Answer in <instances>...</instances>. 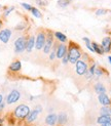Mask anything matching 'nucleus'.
<instances>
[{
  "label": "nucleus",
  "instance_id": "nucleus-1",
  "mask_svg": "<svg viewBox=\"0 0 111 126\" xmlns=\"http://www.w3.org/2000/svg\"><path fill=\"white\" fill-rule=\"evenodd\" d=\"M68 54H69V62L71 64H76V62H78L80 59H81V51H80V48L75 43L70 44V47L68 49Z\"/></svg>",
  "mask_w": 111,
  "mask_h": 126
},
{
  "label": "nucleus",
  "instance_id": "nucleus-2",
  "mask_svg": "<svg viewBox=\"0 0 111 126\" xmlns=\"http://www.w3.org/2000/svg\"><path fill=\"white\" fill-rule=\"evenodd\" d=\"M29 113H30V108L27 105L22 104V105H18L17 108L15 109L14 114L18 119H25L29 115Z\"/></svg>",
  "mask_w": 111,
  "mask_h": 126
},
{
  "label": "nucleus",
  "instance_id": "nucleus-3",
  "mask_svg": "<svg viewBox=\"0 0 111 126\" xmlns=\"http://www.w3.org/2000/svg\"><path fill=\"white\" fill-rule=\"evenodd\" d=\"M26 43L27 39L26 37L21 36L15 41V52L16 53H22L23 51L26 50Z\"/></svg>",
  "mask_w": 111,
  "mask_h": 126
},
{
  "label": "nucleus",
  "instance_id": "nucleus-4",
  "mask_svg": "<svg viewBox=\"0 0 111 126\" xmlns=\"http://www.w3.org/2000/svg\"><path fill=\"white\" fill-rule=\"evenodd\" d=\"M21 98V92L18 89H12L6 96V103L8 105H12L16 104L17 102H18V99Z\"/></svg>",
  "mask_w": 111,
  "mask_h": 126
},
{
  "label": "nucleus",
  "instance_id": "nucleus-5",
  "mask_svg": "<svg viewBox=\"0 0 111 126\" xmlns=\"http://www.w3.org/2000/svg\"><path fill=\"white\" fill-rule=\"evenodd\" d=\"M75 71L77 73V75H79V76H82V75L85 74V72L88 71V64H86V62L83 61L80 59L78 62H76L75 64Z\"/></svg>",
  "mask_w": 111,
  "mask_h": 126
},
{
  "label": "nucleus",
  "instance_id": "nucleus-6",
  "mask_svg": "<svg viewBox=\"0 0 111 126\" xmlns=\"http://www.w3.org/2000/svg\"><path fill=\"white\" fill-rule=\"evenodd\" d=\"M45 39H46V36H45L44 32L41 31V32L37 34V37L35 39V48L37 50H40L43 48V46H44V44H45Z\"/></svg>",
  "mask_w": 111,
  "mask_h": 126
},
{
  "label": "nucleus",
  "instance_id": "nucleus-7",
  "mask_svg": "<svg viewBox=\"0 0 111 126\" xmlns=\"http://www.w3.org/2000/svg\"><path fill=\"white\" fill-rule=\"evenodd\" d=\"M54 45V36L52 33H48L46 36V39H45V44L43 46V52L45 54L49 53L52 50V47Z\"/></svg>",
  "mask_w": 111,
  "mask_h": 126
},
{
  "label": "nucleus",
  "instance_id": "nucleus-8",
  "mask_svg": "<svg viewBox=\"0 0 111 126\" xmlns=\"http://www.w3.org/2000/svg\"><path fill=\"white\" fill-rule=\"evenodd\" d=\"M67 51H68V49L65 44H63V43L59 44V46L57 47V50H56V56H57V59L62 60L63 56L67 53Z\"/></svg>",
  "mask_w": 111,
  "mask_h": 126
},
{
  "label": "nucleus",
  "instance_id": "nucleus-9",
  "mask_svg": "<svg viewBox=\"0 0 111 126\" xmlns=\"http://www.w3.org/2000/svg\"><path fill=\"white\" fill-rule=\"evenodd\" d=\"M58 123V115L56 113H51L45 117V124L48 126H55Z\"/></svg>",
  "mask_w": 111,
  "mask_h": 126
},
{
  "label": "nucleus",
  "instance_id": "nucleus-10",
  "mask_svg": "<svg viewBox=\"0 0 111 126\" xmlns=\"http://www.w3.org/2000/svg\"><path fill=\"white\" fill-rule=\"evenodd\" d=\"M11 37V30L9 29H4L0 31V40L3 43H7Z\"/></svg>",
  "mask_w": 111,
  "mask_h": 126
},
{
  "label": "nucleus",
  "instance_id": "nucleus-11",
  "mask_svg": "<svg viewBox=\"0 0 111 126\" xmlns=\"http://www.w3.org/2000/svg\"><path fill=\"white\" fill-rule=\"evenodd\" d=\"M39 110H37V109H34L33 111H30V113H29V115L26 117V119H27V122L28 123H31V122H34L36 119H37V117H38V115H39Z\"/></svg>",
  "mask_w": 111,
  "mask_h": 126
},
{
  "label": "nucleus",
  "instance_id": "nucleus-12",
  "mask_svg": "<svg viewBox=\"0 0 111 126\" xmlns=\"http://www.w3.org/2000/svg\"><path fill=\"white\" fill-rule=\"evenodd\" d=\"M102 48L104 52H109L111 50V38L110 37H105L102 41Z\"/></svg>",
  "mask_w": 111,
  "mask_h": 126
},
{
  "label": "nucleus",
  "instance_id": "nucleus-13",
  "mask_svg": "<svg viewBox=\"0 0 111 126\" xmlns=\"http://www.w3.org/2000/svg\"><path fill=\"white\" fill-rule=\"evenodd\" d=\"M99 102H100V104L103 106H110L111 105V100L106 93L99 94Z\"/></svg>",
  "mask_w": 111,
  "mask_h": 126
},
{
  "label": "nucleus",
  "instance_id": "nucleus-14",
  "mask_svg": "<svg viewBox=\"0 0 111 126\" xmlns=\"http://www.w3.org/2000/svg\"><path fill=\"white\" fill-rule=\"evenodd\" d=\"M34 46H35V37L33 35H31L29 38L27 39V43H26V50H27V52L32 51V49H33Z\"/></svg>",
  "mask_w": 111,
  "mask_h": 126
},
{
  "label": "nucleus",
  "instance_id": "nucleus-15",
  "mask_svg": "<svg viewBox=\"0 0 111 126\" xmlns=\"http://www.w3.org/2000/svg\"><path fill=\"white\" fill-rule=\"evenodd\" d=\"M67 121H68V115L65 112H61L58 115V123L60 125H64L67 123Z\"/></svg>",
  "mask_w": 111,
  "mask_h": 126
},
{
  "label": "nucleus",
  "instance_id": "nucleus-16",
  "mask_svg": "<svg viewBox=\"0 0 111 126\" xmlns=\"http://www.w3.org/2000/svg\"><path fill=\"white\" fill-rule=\"evenodd\" d=\"M21 68H22L21 62L20 61H16V62H14V63H11V64H10L9 70L12 71V72H18V71L21 70Z\"/></svg>",
  "mask_w": 111,
  "mask_h": 126
},
{
  "label": "nucleus",
  "instance_id": "nucleus-17",
  "mask_svg": "<svg viewBox=\"0 0 111 126\" xmlns=\"http://www.w3.org/2000/svg\"><path fill=\"white\" fill-rule=\"evenodd\" d=\"M95 91L98 93V94H101V93H105L106 92V88H105V86L101 83V82H98L96 85H95Z\"/></svg>",
  "mask_w": 111,
  "mask_h": 126
},
{
  "label": "nucleus",
  "instance_id": "nucleus-18",
  "mask_svg": "<svg viewBox=\"0 0 111 126\" xmlns=\"http://www.w3.org/2000/svg\"><path fill=\"white\" fill-rule=\"evenodd\" d=\"M97 122H98V124L102 125V124H104V123L111 122V118H110V116H106V115H101L100 117H99V118L97 119Z\"/></svg>",
  "mask_w": 111,
  "mask_h": 126
},
{
  "label": "nucleus",
  "instance_id": "nucleus-19",
  "mask_svg": "<svg viewBox=\"0 0 111 126\" xmlns=\"http://www.w3.org/2000/svg\"><path fill=\"white\" fill-rule=\"evenodd\" d=\"M55 36H56V38H57L61 43H65L67 41V37L63 33H61V32H56Z\"/></svg>",
  "mask_w": 111,
  "mask_h": 126
},
{
  "label": "nucleus",
  "instance_id": "nucleus-20",
  "mask_svg": "<svg viewBox=\"0 0 111 126\" xmlns=\"http://www.w3.org/2000/svg\"><path fill=\"white\" fill-rule=\"evenodd\" d=\"M100 113H101V115H106V116H110V115H111V113H110V109L108 108L107 106L102 107L101 110H100Z\"/></svg>",
  "mask_w": 111,
  "mask_h": 126
},
{
  "label": "nucleus",
  "instance_id": "nucleus-21",
  "mask_svg": "<svg viewBox=\"0 0 111 126\" xmlns=\"http://www.w3.org/2000/svg\"><path fill=\"white\" fill-rule=\"evenodd\" d=\"M92 48H94L95 51H96V52H98L99 54H103V53H104L103 48H102L101 46H99L97 43H92Z\"/></svg>",
  "mask_w": 111,
  "mask_h": 126
},
{
  "label": "nucleus",
  "instance_id": "nucleus-22",
  "mask_svg": "<svg viewBox=\"0 0 111 126\" xmlns=\"http://www.w3.org/2000/svg\"><path fill=\"white\" fill-rule=\"evenodd\" d=\"M71 1L72 0H59L58 5L60 6V7H66V6H68L71 3Z\"/></svg>",
  "mask_w": 111,
  "mask_h": 126
},
{
  "label": "nucleus",
  "instance_id": "nucleus-23",
  "mask_svg": "<svg viewBox=\"0 0 111 126\" xmlns=\"http://www.w3.org/2000/svg\"><path fill=\"white\" fill-rule=\"evenodd\" d=\"M31 12H32V15L37 17V18H41L42 17V15H41V12L38 10V8H35V7H32V9H31Z\"/></svg>",
  "mask_w": 111,
  "mask_h": 126
},
{
  "label": "nucleus",
  "instance_id": "nucleus-24",
  "mask_svg": "<svg viewBox=\"0 0 111 126\" xmlns=\"http://www.w3.org/2000/svg\"><path fill=\"white\" fill-rule=\"evenodd\" d=\"M83 40L85 41V43H86V46L89 47V49L91 50V51H92V52H95V50H94V48H92V44H91V41H90V39L89 38H86V37H84L83 38Z\"/></svg>",
  "mask_w": 111,
  "mask_h": 126
},
{
  "label": "nucleus",
  "instance_id": "nucleus-25",
  "mask_svg": "<svg viewBox=\"0 0 111 126\" xmlns=\"http://www.w3.org/2000/svg\"><path fill=\"white\" fill-rule=\"evenodd\" d=\"M56 46H54V48H52V50H51V54H49V60L51 61H54L55 60V58H56Z\"/></svg>",
  "mask_w": 111,
  "mask_h": 126
},
{
  "label": "nucleus",
  "instance_id": "nucleus-26",
  "mask_svg": "<svg viewBox=\"0 0 111 126\" xmlns=\"http://www.w3.org/2000/svg\"><path fill=\"white\" fill-rule=\"evenodd\" d=\"M108 10L106 9H103V8H99L97 11H96V16H102V15H105V14H107Z\"/></svg>",
  "mask_w": 111,
  "mask_h": 126
},
{
  "label": "nucleus",
  "instance_id": "nucleus-27",
  "mask_svg": "<svg viewBox=\"0 0 111 126\" xmlns=\"http://www.w3.org/2000/svg\"><path fill=\"white\" fill-rule=\"evenodd\" d=\"M62 60H63V64H64V65H66L67 63L69 62V54H68V51H67V53L63 56V59H62Z\"/></svg>",
  "mask_w": 111,
  "mask_h": 126
},
{
  "label": "nucleus",
  "instance_id": "nucleus-28",
  "mask_svg": "<svg viewBox=\"0 0 111 126\" xmlns=\"http://www.w3.org/2000/svg\"><path fill=\"white\" fill-rule=\"evenodd\" d=\"M25 28H26V25L24 23H21V24H18V26H16V30H23Z\"/></svg>",
  "mask_w": 111,
  "mask_h": 126
},
{
  "label": "nucleus",
  "instance_id": "nucleus-29",
  "mask_svg": "<svg viewBox=\"0 0 111 126\" xmlns=\"http://www.w3.org/2000/svg\"><path fill=\"white\" fill-rule=\"evenodd\" d=\"M22 6H23L25 9L30 10V11H31V9H32V6H31L30 4H28V3H22Z\"/></svg>",
  "mask_w": 111,
  "mask_h": 126
},
{
  "label": "nucleus",
  "instance_id": "nucleus-30",
  "mask_svg": "<svg viewBox=\"0 0 111 126\" xmlns=\"http://www.w3.org/2000/svg\"><path fill=\"white\" fill-rule=\"evenodd\" d=\"M14 9H15V7H14V6H11V7H9L7 10H6V11L4 12V16H7L10 14V12H11L12 10H14Z\"/></svg>",
  "mask_w": 111,
  "mask_h": 126
},
{
  "label": "nucleus",
  "instance_id": "nucleus-31",
  "mask_svg": "<svg viewBox=\"0 0 111 126\" xmlns=\"http://www.w3.org/2000/svg\"><path fill=\"white\" fill-rule=\"evenodd\" d=\"M36 2L38 3L39 5H46V4H47L46 0H36Z\"/></svg>",
  "mask_w": 111,
  "mask_h": 126
},
{
  "label": "nucleus",
  "instance_id": "nucleus-32",
  "mask_svg": "<svg viewBox=\"0 0 111 126\" xmlns=\"http://www.w3.org/2000/svg\"><path fill=\"white\" fill-rule=\"evenodd\" d=\"M95 74L97 75V76H101V75H102V71L100 70V69H97L96 72H95Z\"/></svg>",
  "mask_w": 111,
  "mask_h": 126
},
{
  "label": "nucleus",
  "instance_id": "nucleus-33",
  "mask_svg": "<svg viewBox=\"0 0 111 126\" xmlns=\"http://www.w3.org/2000/svg\"><path fill=\"white\" fill-rule=\"evenodd\" d=\"M101 126H111V122H107V123H104Z\"/></svg>",
  "mask_w": 111,
  "mask_h": 126
},
{
  "label": "nucleus",
  "instance_id": "nucleus-34",
  "mask_svg": "<svg viewBox=\"0 0 111 126\" xmlns=\"http://www.w3.org/2000/svg\"><path fill=\"white\" fill-rule=\"evenodd\" d=\"M2 102H3V96H2V94H0V104Z\"/></svg>",
  "mask_w": 111,
  "mask_h": 126
},
{
  "label": "nucleus",
  "instance_id": "nucleus-35",
  "mask_svg": "<svg viewBox=\"0 0 111 126\" xmlns=\"http://www.w3.org/2000/svg\"><path fill=\"white\" fill-rule=\"evenodd\" d=\"M108 60H109V62H110V64H111V55L108 56Z\"/></svg>",
  "mask_w": 111,
  "mask_h": 126
},
{
  "label": "nucleus",
  "instance_id": "nucleus-36",
  "mask_svg": "<svg viewBox=\"0 0 111 126\" xmlns=\"http://www.w3.org/2000/svg\"><path fill=\"white\" fill-rule=\"evenodd\" d=\"M1 122H2V120H1V119H0V124H1Z\"/></svg>",
  "mask_w": 111,
  "mask_h": 126
},
{
  "label": "nucleus",
  "instance_id": "nucleus-37",
  "mask_svg": "<svg viewBox=\"0 0 111 126\" xmlns=\"http://www.w3.org/2000/svg\"><path fill=\"white\" fill-rule=\"evenodd\" d=\"M0 28H1V22H0Z\"/></svg>",
  "mask_w": 111,
  "mask_h": 126
},
{
  "label": "nucleus",
  "instance_id": "nucleus-38",
  "mask_svg": "<svg viewBox=\"0 0 111 126\" xmlns=\"http://www.w3.org/2000/svg\"><path fill=\"white\" fill-rule=\"evenodd\" d=\"M110 113H111V109H110Z\"/></svg>",
  "mask_w": 111,
  "mask_h": 126
}]
</instances>
